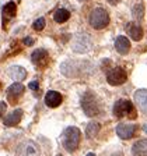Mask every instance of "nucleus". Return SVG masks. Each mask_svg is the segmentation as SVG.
<instances>
[{"instance_id":"obj_1","label":"nucleus","mask_w":147,"mask_h":156,"mask_svg":"<svg viewBox=\"0 0 147 156\" xmlns=\"http://www.w3.org/2000/svg\"><path fill=\"white\" fill-rule=\"evenodd\" d=\"M81 140V133L77 127H67L62 134V145L67 152H74Z\"/></svg>"},{"instance_id":"obj_2","label":"nucleus","mask_w":147,"mask_h":156,"mask_svg":"<svg viewBox=\"0 0 147 156\" xmlns=\"http://www.w3.org/2000/svg\"><path fill=\"white\" fill-rule=\"evenodd\" d=\"M81 107L88 117H94L100 114V102L92 92H85L81 98Z\"/></svg>"},{"instance_id":"obj_3","label":"nucleus","mask_w":147,"mask_h":156,"mask_svg":"<svg viewBox=\"0 0 147 156\" xmlns=\"http://www.w3.org/2000/svg\"><path fill=\"white\" fill-rule=\"evenodd\" d=\"M88 21H90V25L95 29H102L109 24V16H108L107 10L102 9V7H97L91 11L90 17H88Z\"/></svg>"},{"instance_id":"obj_4","label":"nucleus","mask_w":147,"mask_h":156,"mask_svg":"<svg viewBox=\"0 0 147 156\" xmlns=\"http://www.w3.org/2000/svg\"><path fill=\"white\" fill-rule=\"evenodd\" d=\"M91 38L87 34H77L73 38L72 49L76 53H85L91 49Z\"/></svg>"},{"instance_id":"obj_5","label":"nucleus","mask_w":147,"mask_h":156,"mask_svg":"<svg viewBox=\"0 0 147 156\" xmlns=\"http://www.w3.org/2000/svg\"><path fill=\"white\" fill-rule=\"evenodd\" d=\"M114 114L118 119H122V117L129 116V114L132 117H134V109H133L132 102L127 101V99H119L114 105Z\"/></svg>"},{"instance_id":"obj_6","label":"nucleus","mask_w":147,"mask_h":156,"mask_svg":"<svg viewBox=\"0 0 147 156\" xmlns=\"http://www.w3.org/2000/svg\"><path fill=\"white\" fill-rule=\"evenodd\" d=\"M16 156H39V148L34 141H24L17 146Z\"/></svg>"},{"instance_id":"obj_7","label":"nucleus","mask_w":147,"mask_h":156,"mask_svg":"<svg viewBox=\"0 0 147 156\" xmlns=\"http://www.w3.org/2000/svg\"><path fill=\"white\" fill-rule=\"evenodd\" d=\"M127 80V74L123 68L115 67L112 70H109L107 74V81L111 85H121Z\"/></svg>"},{"instance_id":"obj_8","label":"nucleus","mask_w":147,"mask_h":156,"mask_svg":"<svg viewBox=\"0 0 147 156\" xmlns=\"http://www.w3.org/2000/svg\"><path fill=\"white\" fill-rule=\"evenodd\" d=\"M60 71L66 77H78L80 73H81V63L74 62V60H67V62L62 63Z\"/></svg>"},{"instance_id":"obj_9","label":"nucleus","mask_w":147,"mask_h":156,"mask_svg":"<svg viewBox=\"0 0 147 156\" xmlns=\"http://www.w3.org/2000/svg\"><path fill=\"white\" fill-rule=\"evenodd\" d=\"M136 133V126L130 123H121L116 126V134L122 140H129Z\"/></svg>"},{"instance_id":"obj_10","label":"nucleus","mask_w":147,"mask_h":156,"mask_svg":"<svg viewBox=\"0 0 147 156\" xmlns=\"http://www.w3.org/2000/svg\"><path fill=\"white\" fill-rule=\"evenodd\" d=\"M134 102L144 114H147V89H139L134 92Z\"/></svg>"},{"instance_id":"obj_11","label":"nucleus","mask_w":147,"mask_h":156,"mask_svg":"<svg viewBox=\"0 0 147 156\" xmlns=\"http://www.w3.org/2000/svg\"><path fill=\"white\" fill-rule=\"evenodd\" d=\"M31 60H32L34 64L43 67V66H46V63H48V60H49L48 52H46L45 49H38V50H35V52L31 55Z\"/></svg>"},{"instance_id":"obj_12","label":"nucleus","mask_w":147,"mask_h":156,"mask_svg":"<svg viewBox=\"0 0 147 156\" xmlns=\"http://www.w3.org/2000/svg\"><path fill=\"white\" fill-rule=\"evenodd\" d=\"M62 101H63L62 95L56 91H49L45 95V105L48 107H58L59 105L62 103Z\"/></svg>"},{"instance_id":"obj_13","label":"nucleus","mask_w":147,"mask_h":156,"mask_svg":"<svg viewBox=\"0 0 147 156\" xmlns=\"http://www.w3.org/2000/svg\"><path fill=\"white\" fill-rule=\"evenodd\" d=\"M21 119H23V110L21 109H16V110H13L10 114H7L4 117V126H7V127L17 126L21 121Z\"/></svg>"},{"instance_id":"obj_14","label":"nucleus","mask_w":147,"mask_h":156,"mask_svg":"<svg viewBox=\"0 0 147 156\" xmlns=\"http://www.w3.org/2000/svg\"><path fill=\"white\" fill-rule=\"evenodd\" d=\"M24 91H25V87H24L23 84L14 82V84L10 85L9 89H7V96L10 98V101L14 102V99H17L18 96H21V95L24 94Z\"/></svg>"},{"instance_id":"obj_15","label":"nucleus","mask_w":147,"mask_h":156,"mask_svg":"<svg viewBox=\"0 0 147 156\" xmlns=\"http://www.w3.org/2000/svg\"><path fill=\"white\" fill-rule=\"evenodd\" d=\"M115 48L121 55H126L130 49V42L127 41L126 36H118L115 41Z\"/></svg>"},{"instance_id":"obj_16","label":"nucleus","mask_w":147,"mask_h":156,"mask_svg":"<svg viewBox=\"0 0 147 156\" xmlns=\"http://www.w3.org/2000/svg\"><path fill=\"white\" fill-rule=\"evenodd\" d=\"M9 75L16 81H23L24 78L27 77V71L25 68L20 67V66H13L9 68Z\"/></svg>"},{"instance_id":"obj_17","label":"nucleus","mask_w":147,"mask_h":156,"mask_svg":"<svg viewBox=\"0 0 147 156\" xmlns=\"http://www.w3.org/2000/svg\"><path fill=\"white\" fill-rule=\"evenodd\" d=\"M133 156H147V140L137 141L132 148Z\"/></svg>"},{"instance_id":"obj_18","label":"nucleus","mask_w":147,"mask_h":156,"mask_svg":"<svg viewBox=\"0 0 147 156\" xmlns=\"http://www.w3.org/2000/svg\"><path fill=\"white\" fill-rule=\"evenodd\" d=\"M127 31H129V35H130V38L133 41H140L143 38V29H141V27L139 24H136V23L129 24Z\"/></svg>"},{"instance_id":"obj_19","label":"nucleus","mask_w":147,"mask_h":156,"mask_svg":"<svg viewBox=\"0 0 147 156\" xmlns=\"http://www.w3.org/2000/svg\"><path fill=\"white\" fill-rule=\"evenodd\" d=\"M16 11H17V7L14 2H9L6 6L3 7V21H7V20L13 18L16 16Z\"/></svg>"},{"instance_id":"obj_20","label":"nucleus","mask_w":147,"mask_h":156,"mask_svg":"<svg viewBox=\"0 0 147 156\" xmlns=\"http://www.w3.org/2000/svg\"><path fill=\"white\" fill-rule=\"evenodd\" d=\"M53 18H55L56 23H66L69 18H70V13H69L66 9H58L53 14Z\"/></svg>"},{"instance_id":"obj_21","label":"nucleus","mask_w":147,"mask_h":156,"mask_svg":"<svg viewBox=\"0 0 147 156\" xmlns=\"http://www.w3.org/2000/svg\"><path fill=\"white\" fill-rule=\"evenodd\" d=\"M100 124L97 123V121H91V123H88L87 128H85V135L88 136V138H94L95 135H97L98 133H100Z\"/></svg>"},{"instance_id":"obj_22","label":"nucleus","mask_w":147,"mask_h":156,"mask_svg":"<svg viewBox=\"0 0 147 156\" xmlns=\"http://www.w3.org/2000/svg\"><path fill=\"white\" fill-rule=\"evenodd\" d=\"M133 17H134V20H140L143 17V4L141 3H137L133 7Z\"/></svg>"},{"instance_id":"obj_23","label":"nucleus","mask_w":147,"mask_h":156,"mask_svg":"<svg viewBox=\"0 0 147 156\" xmlns=\"http://www.w3.org/2000/svg\"><path fill=\"white\" fill-rule=\"evenodd\" d=\"M32 28L35 29V31H42L43 28H45V18H38V20H35L34 21V24H32Z\"/></svg>"},{"instance_id":"obj_24","label":"nucleus","mask_w":147,"mask_h":156,"mask_svg":"<svg viewBox=\"0 0 147 156\" xmlns=\"http://www.w3.org/2000/svg\"><path fill=\"white\" fill-rule=\"evenodd\" d=\"M24 45H27V46H31V45H34V39L32 38H24Z\"/></svg>"},{"instance_id":"obj_25","label":"nucleus","mask_w":147,"mask_h":156,"mask_svg":"<svg viewBox=\"0 0 147 156\" xmlns=\"http://www.w3.org/2000/svg\"><path fill=\"white\" fill-rule=\"evenodd\" d=\"M28 88H29V89H38V82H36V81L29 82V84H28Z\"/></svg>"},{"instance_id":"obj_26","label":"nucleus","mask_w":147,"mask_h":156,"mask_svg":"<svg viewBox=\"0 0 147 156\" xmlns=\"http://www.w3.org/2000/svg\"><path fill=\"white\" fill-rule=\"evenodd\" d=\"M0 110H2V112L6 110V103H4V102H2V103H0Z\"/></svg>"},{"instance_id":"obj_27","label":"nucleus","mask_w":147,"mask_h":156,"mask_svg":"<svg viewBox=\"0 0 147 156\" xmlns=\"http://www.w3.org/2000/svg\"><path fill=\"white\" fill-rule=\"evenodd\" d=\"M108 2H109L111 4H116V3H119L121 0H108Z\"/></svg>"},{"instance_id":"obj_28","label":"nucleus","mask_w":147,"mask_h":156,"mask_svg":"<svg viewBox=\"0 0 147 156\" xmlns=\"http://www.w3.org/2000/svg\"><path fill=\"white\" fill-rule=\"evenodd\" d=\"M85 156H95V153H92V152H90V153H87Z\"/></svg>"},{"instance_id":"obj_29","label":"nucleus","mask_w":147,"mask_h":156,"mask_svg":"<svg viewBox=\"0 0 147 156\" xmlns=\"http://www.w3.org/2000/svg\"><path fill=\"white\" fill-rule=\"evenodd\" d=\"M143 128H144V131H146V133H147V124H146V126L143 127Z\"/></svg>"},{"instance_id":"obj_30","label":"nucleus","mask_w":147,"mask_h":156,"mask_svg":"<svg viewBox=\"0 0 147 156\" xmlns=\"http://www.w3.org/2000/svg\"><path fill=\"white\" fill-rule=\"evenodd\" d=\"M81 2H84V0H81Z\"/></svg>"},{"instance_id":"obj_31","label":"nucleus","mask_w":147,"mask_h":156,"mask_svg":"<svg viewBox=\"0 0 147 156\" xmlns=\"http://www.w3.org/2000/svg\"><path fill=\"white\" fill-rule=\"evenodd\" d=\"M59 156H60V155H59Z\"/></svg>"}]
</instances>
